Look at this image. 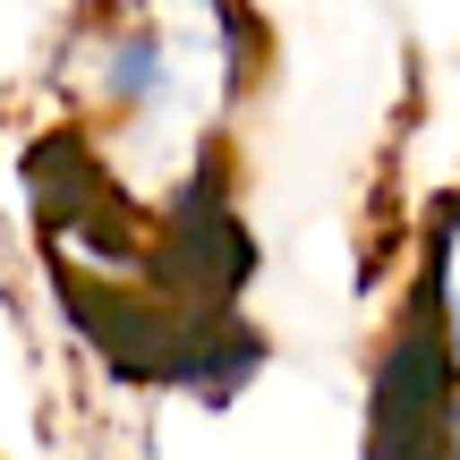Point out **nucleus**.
Segmentation results:
<instances>
[{
  "instance_id": "f257e3e1",
  "label": "nucleus",
  "mask_w": 460,
  "mask_h": 460,
  "mask_svg": "<svg viewBox=\"0 0 460 460\" xmlns=\"http://www.w3.org/2000/svg\"><path fill=\"white\" fill-rule=\"evenodd\" d=\"M94 77H102V111H119V119H171L180 94H188L180 43L154 34V26H119L111 43H102Z\"/></svg>"
},
{
  "instance_id": "f03ea898",
  "label": "nucleus",
  "mask_w": 460,
  "mask_h": 460,
  "mask_svg": "<svg viewBox=\"0 0 460 460\" xmlns=\"http://www.w3.org/2000/svg\"><path fill=\"white\" fill-rule=\"evenodd\" d=\"M418 315L435 324L452 376H460V197L435 214V239H427V281H418Z\"/></svg>"
}]
</instances>
